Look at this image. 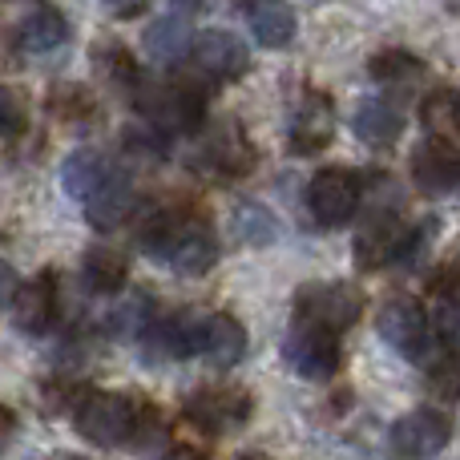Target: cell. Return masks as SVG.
Here are the masks:
<instances>
[{"label":"cell","mask_w":460,"mask_h":460,"mask_svg":"<svg viewBox=\"0 0 460 460\" xmlns=\"http://www.w3.org/2000/svg\"><path fill=\"white\" fill-rule=\"evenodd\" d=\"M429 392L437 400H460V356H445L440 364H432Z\"/></svg>","instance_id":"4316f807"},{"label":"cell","mask_w":460,"mask_h":460,"mask_svg":"<svg viewBox=\"0 0 460 460\" xmlns=\"http://www.w3.org/2000/svg\"><path fill=\"white\" fill-rule=\"evenodd\" d=\"M13 295H16V270L0 259V307H4V303H13Z\"/></svg>","instance_id":"f546056e"},{"label":"cell","mask_w":460,"mask_h":460,"mask_svg":"<svg viewBox=\"0 0 460 460\" xmlns=\"http://www.w3.org/2000/svg\"><path fill=\"white\" fill-rule=\"evenodd\" d=\"M207 158H210V166H215L218 174H230V178L246 174V170L254 166V150H251V142H246L238 129H226V137H218V142L210 146Z\"/></svg>","instance_id":"cb8c5ba5"},{"label":"cell","mask_w":460,"mask_h":460,"mask_svg":"<svg viewBox=\"0 0 460 460\" xmlns=\"http://www.w3.org/2000/svg\"><path fill=\"white\" fill-rule=\"evenodd\" d=\"M335 335L340 332H327V327H315V323H295L283 343V356L295 367V376H303V380H332L343 359Z\"/></svg>","instance_id":"5b68a950"},{"label":"cell","mask_w":460,"mask_h":460,"mask_svg":"<svg viewBox=\"0 0 460 460\" xmlns=\"http://www.w3.org/2000/svg\"><path fill=\"white\" fill-rule=\"evenodd\" d=\"M364 311V295L351 283H311L295 295V323H315L327 332H348Z\"/></svg>","instance_id":"3957f363"},{"label":"cell","mask_w":460,"mask_h":460,"mask_svg":"<svg viewBox=\"0 0 460 460\" xmlns=\"http://www.w3.org/2000/svg\"><path fill=\"white\" fill-rule=\"evenodd\" d=\"M13 437H16V412L8 404H0V453L13 445Z\"/></svg>","instance_id":"f1b7e54d"},{"label":"cell","mask_w":460,"mask_h":460,"mask_svg":"<svg viewBox=\"0 0 460 460\" xmlns=\"http://www.w3.org/2000/svg\"><path fill=\"white\" fill-rule=\"evenodd\" d=\"M456 126H460V110H456Z\"/></svg>","instance_id":"d6a6232c"},{"label":"cell","mask_w":460,"mask_h":460,"mask_svg":"<svg viewBox=\"0 0 460 460\" xmlns=\"http://www.w3.org/2000/svg\"><path fill=\"white\" fill-rule=\"evenodd\" d=\"M408 243H412V234L404 230V223H400L396 215H388V210H380V215L367 218L364 230L356 234V262L364 270L388 267L392 259L408 254Z\"/></svg>","instance_id":"8fae6325"},{"label":"cell","mask_w":460,"mask_h":460,"mask_svg":"<svg viewBox=\"0 0 460 460\" xmlns=\"http://www.w3.org/2000/svg\"><path fill=\"white\" fill-rule=\"evenodd\" d=\"M376 327H380L384 343H388L392 351H400L404 359H420L424 351H429L432 327H429V315H424V307L416 299H404V295L388 299L380 307Z\"/></svg>","instance_id":"8992f818"},{"label":"cell","mask_w":460,"mask_h":460,"mask_svg":"<svg viewBox=\"0 0 460 460\" xmlns=\"http://www.w3.org/2000/svg\"><path fill=\"white\" fill-rule=\"evenodd\" d=\"M351 129L367 146H392L400 137V129H404V113L392 102H384V97H364L356 105V113H351Z\"/></svg>","instance_id":"2e32d148"},{"label":"cell","mask_w":460,"mask_h":460,"mask_svg":"<svg viewBox=\"0 0 460 460\" xmlns=\"http://www.w3.org/2000/svg\"><path fill=\"white\" fill-rule=\"evenodd\" d=\"M170 4H174L178 13H202V8H210V0H170Z\"/></svg>","instance_id":"4dcf8cb0"},{"label":"cell","mask_w":460,"mask_h":460,"mask_svg":"<svg viewBox=\"0 0 460 460\" xmlns=\"http://www.w3.org/2000/svg\"><path fill=\"white\" fill-rule=\"evenodd\" d=\"M359 199H364V186L359 174L348 166H327L311 178L307 186V210L319 226H343L356 218Z\"/></svg>","instance_id":"277c9868"},{"label":"cell","mask_w":460,"mask_h":460,"mask_svg":"<svg viewBox=\"0 0 460 460\" xmlns=\"http://www.w3.org/2000/svg\"><path fill=\"white\" fill-rule=\"evenodd\" d=\"M57 315V279L53 270H40L32 283L16 287L13 295V323L16 332H29V335H40Z\"/></svg>","instance_id":"5bb4252c"},{"label":"cell","mask_w":460,"mask_h":460,"mask_svg":"<svg viewBox=\"0 0 460 460\" xmlns=\"http://www.w3.org/2000/svg\"><path fill=\"white\" fill-rule=\"evenodd\" d=\"M24 126V118H21V110L13 105V97L0 89V134H16V129Z\"/></svg>","instance_id":"83f0119b"},{"label":"cell","mask_w":460,"mask_h":460,"mask_svg":"<svg viewBox=\"0 0 460 460\" xmlns=\"http://www.w3.org/2000/svg\"><path fill=\"white\" fill-rule=\"evenodd\" d=\"M251 32L259 45L283 49L295 40V8L287 0H251Z\"/></svg>","instance_id":"ac0fdd59"},{"label":"cell","mask_w":460,"mask_h":460,"mask_svg":"<svg viewBox=\"0 0 460 460\" xmlns=\"http://www.w3.org/2000/svg\"><path fill=\"white\" fill-rule=\"evenodd\" d=\"M453 437V420L440 408H416L392 424V453L396 456H437Z\"/></svg>","instance_id":"ba28073f"},{"label":"cell","mask_w":460,"mask_h":460,"mask_svg":"<svg viewBox=\"0 0 460 460\" xmlns=\"http://www.w3.org/2000/svg\"><path fill=\"white\" fill-rule=\"evenodd\" d=\"M190 57H194V65H199V73H207V77H215V81H238L246 73V65H251L246 45L226 29L199 32Z\"/></svg>","instance_id":"30bf717a"},{"label":"cell","mask_w":460,"mask_h":460,"mask_svg":"<svg viewBox=\"0 0 460 460\" xmlns=\"http://www.w3.org/2000/svg\"><path fill=\"white\" fill-rule=\"evenodd\" d=\"M456 110H460V102L448 89H440V93H432V97H424V105H420V121L432 129V134H448V129L456 126Z\"/></svg>","instance_id":"484cf974"},{"label":"cell","mask_w":460,"mask_h":460,"mask_svg":"<svg viewBox=\"0 0 460 460\" xmlns=\"http://www.w3.org/2000/svg\"><path fill=\"white\" fill-rule=\"evenodd\" d=\"M134 102L154 126L170 129V134H199L207 121V105H202L199 89L190 85H137Z\"/></svg>","instance_id":"7a4b0ae2"},{"label":"cell","mask_w":460,"mask_h":460,"mask_svg":"<svg viewBox=\"0 0 460 460\" xmlns=\"http://www.w3.org/2000/svg\"><path fill=\"white\" fill-rule=\"evenodd\" d=\"M146 49H150V57L158 65L186 61L194 49V32H190V24H186V16H178V13L158 16V21L146 29Z\"/></svg>","instance_id":"e0dca14e"},{"label":"cell","mask_w":460,"mask_h":460,"mask_svg":"<svg viewBox=\"0 0 460 460\" xmlns=\"http://www.w3.org/2000/svg\"><path fill=\"white\" fill-rule=\"evenodd\" d=\"M367 73H372L380 85H412L416 77H424V61L412 57L408 49H384L367 61Z\"/></svg>","instance_id":"7402d4cb"},{"label":"cell","mask_w":460,"mask_h":460,"mask_svg":"<svg viewBox=\"0 0 460 460\" xmlns=\"http://www.w3.org/2000/svg\"><path fill=\"white\" fill-rule=\"evenodd\" d=\"M81 207H85V218L93 230H118L134 210V178L121 174V170H110L105 182Z\"/></svg>","instance_id":"4fadbf2b"},{"label":"cell","mask_w":460,"mask_h":460,"mask_svg":"<svg viewBox=\"0 0 460 460\" xmlns=\"http://www.w3.org/2000/svg\"><path fill=\"white\" fill-rule=\"evenodd\" d=\"M105 4H110V8H118V13H134V8L142 4V0H105Z\"/></svg>","instance_id":"1f68e13d"},{"label":"cell","mask_w":460,"mask_h":460,"mask_svg":"<svg viewBox=\"0 0 460 460\" xmlns=\"http://www.w3.org/2000/svg\"><path fill=\"white\" fill-rule=\"evenodd\" d=\"M126 259H121L118 251H110V246H97V251L85 254V262H81V279H85L89 291L97 295H118L121 287H126Z\"/></svg>","instance_id":"44dd1931"},{"label":"cell","mask_w":460,"mask_h":460,"mask_svg":"<svg viewBox=\"0 0 460 460\" xmlns=\"http://www.w3.org/2000/svg\"><path fill=\"white\" fill-rule=\"evenodd\" d=\"M230 230H234L238 243L267 246V243H275L279 223L270 218V210H267V207H259V202H243V207L234 210V218H230Z\"/></svg>","instance_id":"603a6c76"},{"label":"cell","mask_w":460,"mask_h":460,"mask_svg":"<svg viewBox=\"0 0 460 460\" xmlns=\"http://www.w3.org/2000/svg\"><path fill=\"white\" fill-rule=\"evenodd\" d=\"M202 356L215 367H234L246 356V327L226 311L202 319Z\"/></svg>","instance_id":"9a60e30c"},{"label":"cell","mask_w":460,"mask_h":460,"mask_svg":"<svg viewBox=\"0 0 460 460\" xmlns=\"http://www.w3.org/2000/svg\"><path fill=\"white\" fill-rule=\"evenodd\" d=\"M251 412H254V400L243 388H202L186 400V420L202 437H215L223 429H238V424L251 420Z\"/></svg>","instance_id":"52a82bcc"},{"label":"cell","mask_w":460,"mask_h":460,"mask_svg":"<svg viewBox=\"0 0 460 460\" xmlns=\"http://www.w3.org/2000/svg\"><path fill=\"white\" fill-rule=\"evenodd\" d=\"M105 174H110V162L102 158L97 150H77L65 158L61 166V182H65V194L77 202H85L89 194L97 190V186L105 182Z\"/></svg>","instance_id":"d6986e66"},{"label":"cell","mask_w":460,"mask_h":460,"mask_svg":"<svg viewBox=\"0 0 460 460\" xmlns=\"http://www.w3.org/2000/svg\"><path fill=\"white\" fill-rule=\"evenodd\" d=\"M412 182L424 194H453L460 186V150L448 137H429L412 154Z\"/></svg>","instance_id":"9c48e42d"},{"label":"cell","mask_w":460,"mask_h":460,"mask_svg":"<svg viewBox=\"0 0 460 460\" xmlns=\"http://www.w3.org/2000/svg\"><path fill=\"white\" fill-rule=\"evenodd\" d=\"M97 69L121 89H137V65L121 45H102L97 49Z\"/></svg>","instance_id":"d4e9b609"},{"label":"cell","mask_w":460,"mask_h":460,"mask_svg":"<svg viewBox=\"0 0 460 460\" xmlns=\"http://www.w3.org/2000/svg\"><path fill=\"white\" fill-rule=\"evenodd\" d=\"M73 424L97 448H118L134 440V400L113 392H77L73 396Z\"/></svg>","instance_id":"6da1fadb"},{"label":"cell","mask_w":460,"mask_h":460,"mask_svg":"<svg viewBox=\"0 0 460 460\" xmlns=\"http://www.w3.org/2000/svg\"><path fill=\"white\" fill-rule=\"evenodd\" d=\"M21 40L32 49V53H49V49H61L69 40V21L61 16V8L40 4L24 16L21 24Z\"/></svg>","instance_id":"ffe728a7"},{"label":"cell","mask_w":460,"mask_h":460,"mask_svg":"<svg viewBox=\"0 0 460 460\" xmlns=\"http://www.w3.org/2000/svg\"><path fill=\"white\" fill-rule=\"evenodd\" d=\"M335 137V110L323 93H307L299 102V110L291 113V129L287 142L295 154H319Z\"/></svg>","instance_id":"7c38bea8"}]
</instances>
